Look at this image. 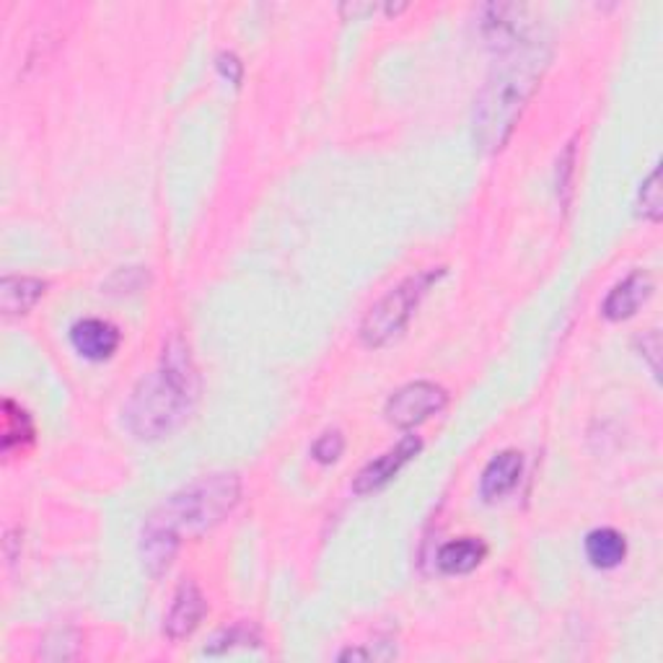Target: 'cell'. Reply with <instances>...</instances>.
I'll use <instances>...</instances> for the list:
<instances>
[{"mask_svg": "<svg viewBox=\"0 0 663 663\" xmlns=\"http://www.w3.org/2000/svg\"><path fill=\"white\" fill-rule=\"evenodd\" d=\"M242 498L236 475H211L169 496L143 523L141 560L151 575L172 568L184 537H200L226 519Z\"/></svg>", "mask_w": 663, "mask_h": 663, "instance_id": "obj_1", "label": "cell"}, {"mask_svg": "<svg viewBox=\"0 0 663 663\" xmlns=\"http://www.w3.org/2000/svg\"><path fill=\"white\" fill-rule=\"evenodd\" d=\"M197 391L200 379L190 348L182 337H172L164 345L159 371L145 376L130 397L125 407L128 428L143 441L172 436L190 418Z\"/></svg>", "mask_w": 663, "mask_h": 663, "instance_id": "obj_2", "label": "cell"}, {"mask_svg": "<svg viewBox=\"0 0 663 663\" xmlns=\"http://www.w3.org/2000/svg\"><path fill=\"white\" fill-rule=\"evenodd\" d=\"M550 63V52L539 44H521L511 50V58L490 75L475 102V141L482 151L496 153L508 143L519 125L529 99L539 89V81Z\"/></svg>", "mask_w": 663, "mask_h": 663, "instance_id": "obj_3", "label": "cell"}, {"mask_svg": "<svg viewBox=\"0 0 663 663\" xmlns=\"http://www.w3.org/2000/svg\"><path fill=\"white\" fill-rule=\"evenodd\" d=\"M441 275V267L426 269V273L407 277L405 283L391 288L387 296L368 312L364 327H360V340H364L368 348H381V345L395 340L399 332H405L407 324H410L415 308H418L422 296L430 290V285Z\"/></svg>", "mask_w": 663, "mask_h": 663, "instance_id": "obj_4", "label": "cell"}, {"mask_svg": "<svg viewBox=\"0 0 663 663\" xmlns=\"http://www.w3.org/2000/svg\"><path fill=\"white\" fill-rule=\"evenodd\" d=\"M449 402L443 387L430 381H412L391 395L387 402V420L397 428H415L434 418Z\"/></svg>", "mask_w": 663, "mask_h": 663, "instance_id": "obj_5", "label": "cell"}, {"mask_svg": "<svg viewBox=\"0 0 663 663\" xmlns=\"http://www.w3.org/2000/svg\"><path fill=\"white\" fill-rule=\"evenodd\" d=\"M420 449H422V441L418 436L402 438V441H399L397 446H391L389 451H384L379 459H374L371 465H366L364 469H360L356 482H353V490H356L358 496L381 490L384 484L391 482L399 472H402L405 465H410V461L418 457Z\"/></svg>", "mask_w": 663, "mask_h": 663, "instance_id": "obj_6", "label": "cell"}, {"mask_svg": "<svg viewBox=\"0 0 663 663\" xmlns=\"http://www.w3.org/2000/svg\"><path fill=\"white\" fill-rule=\"evenodd\" d=\"M205 612H207V604H205L203 593H200L195 583L184 581L180 589H176L172 606H169V612H166L164 632L172 640L190 638L192 632L200 628Z\"/></svg>", "mask_w": 663, "mask_h": 663, "instance_id": "obj_7", "label": "cell"}, {"mask_svg": "<svg viewBox=\"0 0 663 663\" xmlns=\"http://www.w3.org/2000/svg\"><path fill=\"white\" fill-rule=\"evenodd\" d=\"M71 343L86 360H106L120 348V329L104 319H81L73 324Z\"/></svg>", "mask_w": 663, "mask_h": 663, "instance_id": "obj_8", "label": "cell"}, {"mask_svg": "<svg viewBox=\"0 0 663 663\" xmlns=\"http://www.w3.org/2000/svg\"><path fill=\"white\" fill-rule=\"evenodd\" d=\"M523 11L521 6H488L482 19V32L498 50H516L523 40Z\"/></svg>", "mask_w": 663, "mask_h": 663, "instance_id": "obj_9", "label": "cell"}, {"mask_svg": "<svg viewBox=\"0 0 663 663\" xmlns=\"http://www.w3.org/2000/svg\"><path fill=\"white\" fill-rule=\"evenodd\" d=\"M651 290H653L651 277L645 273H632L630 277H624L612 293H609L601 312H604L606 319L612 322L630 319V316L645 304L647 296H651Z\"/></svg>", "mask_w": 663, "mask_h": 663, "instance_id": "obj_10", "label": "cell"}, {"mask_svg": "<svg viewBox=\"0 0 663 663\" xmlns=\"http://www.w3.org/2000/svg\"><path fill=\"white\" fill-rule=\"evenodd\" d=\"M523 472V459L519 451H503L484 467L480 492L484 500H498L511 492L519 484V477Z\"/></svg>", "mask_w": 663, "mask_h": 663, "instance_id": "obj_11", "label": "cell"}, {"mask_svg": "<svg viewBox=\"0 0 663 663\" xmlns=\"http://www.w3.org/2000/svg\"><path fill=\"white\" fill-rule=\"evenodd\" d=\"M44 285L37 277H27V275H9L0 280V306L9 316H19V314H29L32 308L40 304V298L44 296Z\"/></svg>", "mask_w": 663, "mask_h": 663, "instance_id": "obj_12", "label": "cell"}, {"mask_svg": "<svg viewBox=\"0 0 663 663\" xmlns=\"http://www.w3.org/2000/svg\"><path fill=\"white\" fill-rule=\"evenodd\" d=\"M484 554H488V547H484L480 539L465 537L441 547V552H438V568L449 575L472 573V570L484 560Z\"/></svg>", "mask_w": 663, "mask_h": 663, "instance_id": "obj_13", "label": "cell"}, {"mask_svg": "<svg viewBox=\"0 0 663 663\" xmlns=\"http://www.w3.org/2000/svg\"><path fill=\"white\" fill-rule=\"evenodd\" d=\"M624 554H628V542H624L620 531L596 529L585 537V558L591 560L593 568L612 570L622 565Z\"/></svg>", "mask_w": 663, "mask_h": 663, "instance_id": "obj_14", "label": "cell"}, {"mask_svg": "<svg viewBox=\"0 0 663 663\" xmlns=\"http://www.w3.org/2000/svg\"><path fill=\"white\" fill-rule=\"evenodd\" d=\"M34 443V422L29 418L27 410L6 399L3 402V453L13 457V453H24L29 446Z\"/></svg>", "mask_w": 663, "mask_h": 663, "instance_id": "obj_15", "label": "cell"}, {"mask_svg": "<svg viewBox=\"0 0 663 663\" xmlns=\"http://www.w3.org/2000/svg\"><path fill=\"white\" fill-rule=\"evenodd\" d=\"M236 645H259V635L254 630L244 628V624H236V628L223 630L221 635H215L211 640V645L205 647V653L218 655V653L231 651V647H236Z\"/></svg>", "mask_w": 663, "mask_h": 663, "instance_id": "obj_16", "label": "cell"}, {"mask_svg": "<svg viewBox=\"0 0 663 663\" xmlns=\"http://www.w3.org/2000/svg\"><path fill=\"white\" fill-rule=\"evenodd\" d=\"M661 172L653 169L651 176L643 182V190H640V213H643L647 221H661Z\"/></svg>", "mask_w": 663, "mask_h": 663, "instance_id": "obj_17", "label": "cell"}, {"mask_svg": "<svg viewBox=\"0 0 663 663\" xmlns=\"http://www.w3.org/2000/svg\"><path fill=\"white\" fill-rule=\"evenodd\" d=\"M343 449H345V438L343 434H337V430H332V434H324L319 441L314 443V459L322 461V465H332V461H337L343 457Z\"/></svg>", "mask_w": 663, "mask_h": 663, "instance_id": "obj_18", "label": "cell"}, {"mask_svg": "<svg viewBox=\"0 0 663 663\" xmlns=\"http://www.w3.org/2000/svg\"><path fill=\"white\" fill-rule=\"evenodd\" d=\"M575 143H568L565 153H562L560 161H558V192L562 197V205L570 203V176L575 172Z\"/></svg>", "mask_w": 663, "mask_h": 663, "instance_id": "obj_19", "label": "cell"}, {"mask_svg": "<svg viewBox=\"0 0 663 663\" xmlns=\"http://www.w3.org/2000/svg\"><path fill=\"white\" fill-rule=\"evenodd\" d=\"M218 71L223 73V79H228L231 83H238V81H242L244 65L238 63L236 55H231V52H223V55L218 58Z\"/></svg>", "mask_w": 663, "mask_h": 663, "instance_id": "obj_20", "label": "cell"}, {"mask_svg": "<svg viewBox=\"0 0 663 663\" xmlns=\"http://www.w3.org/2000/svg\"><path fill=\"white\" fill-rule=\"evenodd\" d=\"M366 659H371V653H368V651H358V647H356V651H353V647H350V651H343L340 653V661H366Z\"/></svg>", "mask_w": 663, "mask_h": 663, "instance_id": "obj_21", "label": "cell"}]
</instances>
